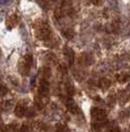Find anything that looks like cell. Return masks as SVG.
<instances>
[{
	"mask_svg": "<svg viewBox=\"0 0 130 132\" xmlns=\"http://www.w3.org/2000/svg\"><path fill=\"white\" fill-rule=\"evenodd\" d=\"M93 3L96 5H101L103 3V0H93Z\"/></svg>",
	"mask_w": 130,
	"mask_h": 132,
	"instance_id": "6",
	"label": "cell"
},
{
	"mask_svg": "<svg viewBox=\"0 0 130 132\" xmlns=\"http://www.w3.org/2000/svg\"><path fill=\"white\" fill-rule=\"evenodd\" d=\"M129 98H130V95H129Z\"/></svg>",
	"mask_w": 130,
	"mask_h": 132,
	"instance_id": "7",
	"label": "cell"
},
{
	"mask_svg": "<svg viewBox=\"0 0 130 132\" xmlns=\"http://www.w3.org/2000/svg\"><path fill=\"white\" fill-rule=\"evenodd\" d=\"M15 114L17 116H19V117H22L24 114H26V108H25V106L18 104L17 107H16V109H15Z\"/></svg>",
	"mask_w": 130,
	"mask_h": 132,
	"instance_id": "2",
	"label": "cell"
},
{
	"mask_svg": "<svg viewBox=\"0 0 130 132\" xmlns=\"http://www.w3.org/2000/svg\"><path fill=\"white\" fill-rule=\"evenodd\" d=\"M92 117L96 119L97 121H102L103 119L106 117V113L102 109H98V108H93L92 109Z\"/></svg>",
	"mask_w": 130,
	"mask_h": 132,
	"instance_id": "1",
	"label": "cell"
},
{
	"mask_svg": "<svg viewBox=\"0 0 130 132\" xmlns=\"http://www.w3.org/2000/svg\"><path fill=\"white\" fill-rule=\"evenodd\" d=\"M128 79H129V77H128L126 73H120V75L117 76V80H118L119 82H125V81H127Z\"/></svg>",
	"mask_w": 130,
	"mask_h": 132,
	"instance_id": "4",
	"label": "cell"
},
{
	"mask_svg": "<svg viewBox=\"0 0 130 132\" xmlns=\"http://www.w3.org/2000/svg\"><path fill=\"white\" fill-rule=\"evenodd\" d=\"M64 36L66 38H68V39H71V38H73V36H74V32L72 30H67L64 33Z\"/></svg>",
	"mask_w": 130,
	"mask_h": 132,
	"instance_id": "5",
	"label": "cell"
},
{
	"mask_svg": "<svg viewBox=\"0 0 130 132\" xmlns=\"http://www.w3.org/2000/svg\"><path fill=\"white\" fill-rule=\"evenodd\" d=\"M99 85H100L101 87H103V88H107L109 86H111V81L107 79L104 78V79H102L100 80V84H99Z\"/></svg>",
	"mask_w": 130,
	"mask_h": 132,
	"instance_id": "3",
	"label": "cell"
}]
</instances>
